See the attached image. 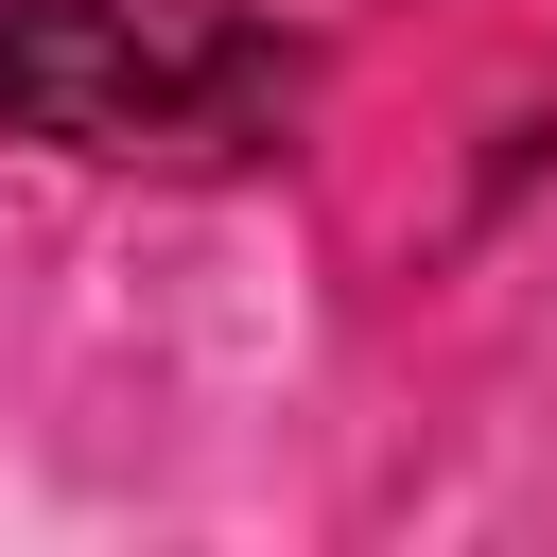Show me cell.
I'll return each instance as SVG.
<instances>
[{
	"instance_id": "1",
	"label": "cell",
	"mask_w": 557,
	"mask_h": 557,
	"mask_svg": "<svg viewBox=\"0 0 557 557\" xmlns=\"http://www.w3.org/2000/svg\"><path fill=\"white\" fill-rule=\"evenodd\" d=\"M313 52L244 0H0V139L104 174H261Z\"/></svg>"
}]
</instances>
